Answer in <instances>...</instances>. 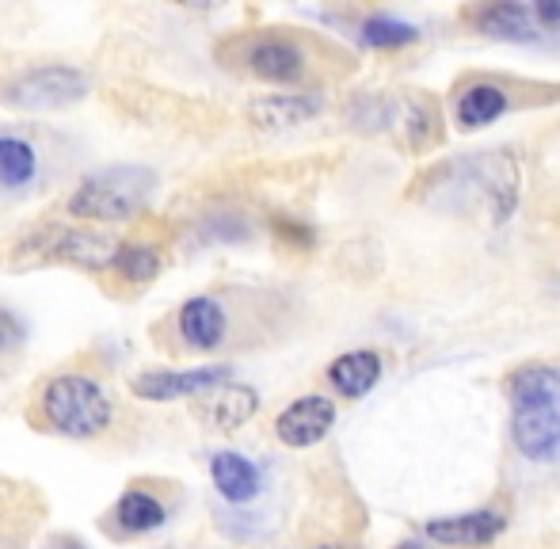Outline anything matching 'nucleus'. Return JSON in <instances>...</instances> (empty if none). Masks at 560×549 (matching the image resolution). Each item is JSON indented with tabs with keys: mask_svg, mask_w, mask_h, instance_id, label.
<instances>
[{
	"mask_svg": "<svg viewBox=\"0 0 560 549\" xmlns=\"http://www.w3.org/2000/svg\"><path fill=\"white\" fill-rule=\"evenodd\" d=\"M423 184H428L431 191H439L443 207L469 210V214L480 210V214H488L492 222L511 218L515 199H518V168L500 149H488V153H477V156H457V161L431 172Z\"/></svg>",
	"mask_w": 560,
	"mask_h": 549,
	"instance_id": "1",
	"label": "nucleus"
},
{
	"mask_svg": "<svg viewBox=\"0 0 560 549\" xmlns=\"http://www.w3.org/2000/svg\"><path fill=\"white\" fill-rule=\"evenodd\" d=\"M511 439L530 462L560 458V366H523L508 382Z\"/></svg>",
	"mask_w": 560,
	"mask_h": 549,
	"instance_id": "2",
	"label": "nucleus"
},
{
	"mask_svg": "<svg viewBox=\"0 0 560 549\" xmlns=\"http://www.w3.org/2000/svg\"><path fill=\"white\" fill-rule=\"evenodd\" d=\"M115 405L96 378L58 374L38 389V420L66 439H96L112 428Z\"/></svg>",
	"mask_w": 560,
	"mask_h": 549,
	"instance_id": "3",
	"label": "nucleus"
},
{
	"mask_svg": "<svg viewBox=\"0 0 560 549\" xmlns=\"http://www.w3.org/2000/svg\"><path fill=\"white\" fill-rule=\"evenodd\" d=\"M156 191V172L145 164H112V168L89 176L69 195V214L77 222H126L141 214Z\"/></svg>",
	"mask_w": 560,
	"mask_h": 549,
	"instance_id": "4",
	"label": "nucleus"
},
{
	"mask_svg": "<svg viewBox=\"0 0 560 549\" xmlns=\"http://www.w3.org/2000/svg\"><path fill=\"white\" fill-rule=\"evenodd\" d=\"M359 127L385 130L405 149L423 153L439 141V107L435 100L420 96V92H389V96H370L351 112Z\"/></svg>",
	"mask_w": 560,
	"mask_h": 549,
	"instance_id": "5",
	"label": "nucleus"
},
{
	"mask_svg": "<svg viewBox=\"0 0 560 549\" xmlns=\"http://www.w3.org/2000/svg\"><path fill=\"white\" fill-rule=\"evenodd\" d=\"M225 66L241 69V73L256 77L264 84H298L310 69L302 43H294L290 35H236L222 43Z\"/></svg>",
	"mask_w": 560,
	"mask_h": 549,
	"instance_id": "6",
	"label": "nucleus"
},
{
	"mask_svg": "<svg viewBox=\"0 0 560 549\" xmlns=\"http://www.w3.org/2000/svg\"><path fill=\"white\" fill-rule=\"evenodd\" d=\"M89 77L77 66H38L4 84V104L20 112H61L89 96Z\"/></svg>",
	"mask_w": 560,
	"mask_h": 549,
	"instance_id": "7",
	"label": "nucleus"
},
{
	"mask_svg": "<svg viewBox=\"0 0 560 549\" xmlns=\"http://www.w3.org/2000/svg\"><path fill=\"white\" fill-rule=\"evenodd\" d=\"M233 378L229 366H191V371H145L130 382L133 397L141 401H187V397H199L207 389L222 386V382Z\"/></svg>",
	"mask_w": 560,
	"mask_h": 549,
	"instance_id": "8",
	"label": "nucleus"
},
{
	"mask_svg": "<svg viewBox=\"0 0 560 549\" xmlns=\"http://www.w3.org/2000/svg\"><path fill=\"white\" fill-rule=\"evenodd\" d=\"M332 423H336V405L320 394H310V397H298L294 405H287L279 412L275 435H279L282 446L305 451V446H317L332 431Z\"/></svg>",
	"mask_w": 560,
	"mask_h": 549,
	"instance_id": "9",
	"label": "nucleus"
},
{
	"mask_svg": "<svg viewBox=\"0 0 560 549\" xmlns=\"http://www.w3.org/2000/svg\"><path fill=\"white\" fill-rule=\"evenodd\" d=\"M259 397L252 386H236V382H222V386L207 389L191 401V412L199 416L207 428L214 431H236L256 416Z\"/></svg>",
	"mask_w": 560,
	"mask_h": 549,
	"instance_id": "10",
	"label": "nucleus"
},
{
	"mask_svg": "<svg viewBox=\"0 0 560 549\" xmlns=\"http://www.w3.org/2000/svg\"><path fill=\"white\" fill-rule=\"evenodd\" d=\"M320 115V96L310 92H275L248 104V122L256 130H294Z\"/></svg>",
	"mask_w": 560,
	"mask_h": 549,
	"instance_id": "11",
	"label": "nucleus"
},
{
	"mask_svg": "<svg viewBox=\"0 0 560 549\" xmlns=\"http://www.w3.org/2000/svg\"><path fill=\"white\" fill-rule=\"evenodd\" d=\"M176 328L191 351H214L225 340V309L218 297H187L176 313Z\"/></svg>",
	"mask_w": 560,
	"mask_h": 549,
	"instance_id": "12",
	"label": "nucleus"
},
{
	"mask_svg": "<svg viewBox=\"0 0 560 549\" xmlns=\"http://www.w3.org/2000/svg\"><path fill=\"white\" fill-rule=\"evenodd\" d=\"M500 530H503L500 512H465V515L428 523V538L443 546H488L492 538H500Z\"/></svg>",
	"mask_w": 560,
	"mask_h": 549,
	"instance_id": "13",
	"label": "nucleus"
},
{
	"mask_svg": "<svg viewBox=\"0 0 560 549\" xmlns=\"http://www.w3.org/2000/svg\"><path fill=\"white\" fill-rule=\"evenodd\" d=\"M112 256H115V241H107L104 233H92V230L54 233L50 260H66V264L84 268V271H107Z\"/></svg>",
	"mask_w": 560,
	"mask_h": 549,
	"instance_id": "14",
	"label": "nucleus"
},
{
	"mask_svg": "<svg viewBox=\"0 0 560 549\" xmlns=\"http://www.w3.org/2000/svg\"><path fill=\"white\" fill-rule=\"evenodd\" d=\"M112 527L115 535L122 538H138V535H149V530L164 527V519H168V512H164V504L156 497H149V492L141 489H126L122 497L115 500L112 507Z\"/></svg>",
	"mask_w": 560,
	"mask_h": 549,
	"instance_id": "15",
	"label": "nucleus"
},
{
	"mask_svg": "<svg viewBox=\"0 0 560 549\" xmlns=\"http://www.w3.org/2000/svg\"><path fill=\"white\" fill-rule=\"evenodd\" d=\"M210 477H214L218 497L229 504H248L259 492V469L236 451H218L210 458Z\"/></svg>",
	"mask_w": 560,
	"mask_h": 549,
	"instance_id": "16",
	"label": "nucleus"
},
{
	"mask_svg": "<svg viewBox=\"0 0 560 549\" xmlns=\"http://www.w3.org/2000/svg\"><path fill=\"white\" fill-rule=\"evenodd\" d=\"M472 23H477L485 35L492 38H508V43H538L541 31L538 20H534L530 8L523 4H488L472 12Z\"/></svg>",
	"mask_w": 560,
	"mask_h": 549,
	"instance_id": "17",
	"label": "nucleus"
},
{
	"mask_svg": "<svg viewBox=\"0 0 560 549\" xmlns=\"http://www.w3.org/2000/svg\"><path fill=\"white\" fill-rule=\"evenodd\" d=\"M377 378H382V359H377V351H347V355H339L336 363L328 366L332 389L351 397V401L366 397L370 389L377 386Z\"/></svg>",
	"mask_w": 560,
	"mask_h": 549,
	"instance_id": "18",
	"label": "nucleus"
},
{
	"mask_svg": "<svg viewBox=\"0 0 560 549\" xmlns=\"http://www.w3.org/2000/svg\"><path fill=\"white\" fill-rule=\"evenodd\" d=\"M107 271L118 274L126 287H149L164 271V253L149 241H118Z\"/></svg>",
	"mask_w": 560,
	"mask_h": 549,
	"instance_id": "19",
	"label": "nucleus"
},
{
	"mask_svg": "<svg viewBox=\"0 0 560 549\" xmlns=\"http://www.w3.org/2000/svg\"><path fill=\"white\" fill-rule=\"evenodd\" d=\"M503 112H508V92H503L500 84L477 81L457 96V122H462L465 130L488 127V122H495Z\"/></svg>",
	"mask_w": 560,
	"mask_h": 549,
	"instance_id": "20",
	"label": "nucleus"
},
{
	"mask_svg": "<svg viewBox=\"0 0 560 549\" xmlns=\"http://www.w3.org/2000/svg\"><path fill=\"white\" fill-rule=\"evenodd\" d=\"M38 172V153L27 138L0 135V187H23Z\"/></svg>",
	"mask_w": 560,
	"mask_h": 549,
	"instance_id": "21",
	"label": "nucleus"
},
{
	"mask_svg": "<svg viewBox=\"0 0 560 549\" xmlns=\"http://www.w3.org/2000/svg\"><path fill=\"white\" fill-rule=\"evenodd\" d=\"M420 38V31L405 20H393V15H370L362 23V43L377 46V50H393V46H408Z\"/></svg>",
	"mask_w": 560,
	"mask_h": 549,
	"instance_id": "22",
	"label": "nucleus"
},
{
	"mask_svg": "<svg viewBox=\"0 0 560 549\" xmlns=\"http://www.w3.org/2000/svg\"><path fill=\"white\" fill-rule=\"evenodd\" d=\"M20 340H23L20 320H15L8 309H0V351H4V348H15V343H20Z\"/></svg>",
	"mask_w": 560,
	"mask_h": 549,
	"instance_id": "23",
	"label": "nucleus"
},
{
	"mask_svg": "<svg viewBox=\"0 0 560 549\" xmlns=\"http://www.w3.org/2000/svg\"><path fill=\"white\" fill-rule=\"evenodd\" d=\"M530 12L538 23H560V4H538V8H530Z\"/></svg>",
	"mask_w": 560,
	"mask_h": 549,
	"instance_id": "24",
	"label": "nucleus"
},
{
	"mask_svg": "<svg viewBox=\"0 0 560 549\" xmlns=\"http://www.w3.org/2000/svg\"><path fill=\"white\" fill-rule=\"evenodd\" d=\"M61 549H84L81 542H73V538H69V542H61Z\"/></svg>",
	"mask_w": 560,
	"mask_h": 549,
	"instance_id": "25",
	"label": "nucleus"
},
{
	"mask_svg": "<svg viewBox=\"0 0 560 549\" xmlns=\"http://www.w3.org/2000/svg\"><path fill=\"white\" fill-rule=\"evenodd\" d=\"M313 549H351V546H336V542H328V546H313Z\"/></svg>",
	"mask_w": 560,
	"mask_h": 549,
	"instance_id": "26",
	"label": "nucleus"
},
{
	"mask_svg": "<svg viewBox=\"0 0 560 549\" xmlns=\"http://www.w3.org/2000/svg\"><path fill=\"white\" fill-rule=\"evenodd\" d=\"M400 549H423V546H416V542H405V546H400Z\"/></svg>",
	"mask_w": 560,
	"mask_h": 549,
	"instance_id": "27",
	"label": "nucleus"
}]
</instances>
